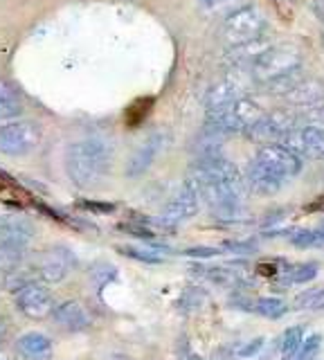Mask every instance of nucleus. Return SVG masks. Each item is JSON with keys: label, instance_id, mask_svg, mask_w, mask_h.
Listing matches in <instances>:
<instances>
[{"label": "nucleus", "instance_id": "1", "mask_svg": "<svg viewBox=\"0 0 324 360\" xmlns=\"http://www.w3.org/2000/svg\"><path fill=\"white\" fill-rule=\"evenodd\" d=\"M187 180L196 187L200 200L207 202L209 212L219 221L234 223L245 217L243 200L248 185L237 165L230 162L228 158L221 153L196 158Z\"/></svg>", "mask_w": 324, "mask_h": 360}, {"label": "nucleus", "instance_id": "2", "mask_svg": "<svg viewBox=\"0 0 324 360\" xmlns=\"http://www.w3.org/2000/svg\"><path fill=\"white\" fill-rule=\"evenodd\" d=\"M113 165V146L102 135L77 140L65 151V174L79 189H95L106 180Z\"/></svg>", "mask_w": 324, "mask_h": 360}, {"label": "nucleus", "instance_id": "3", "mask_svg": "<svg viewBox=\"0 0 324 360\" xmlns=\"http://www.w3.org/2000/svg\"><path fill=\"white\" fill-rule=\"evenodd\" d=\"M297 70H302V52L293 43L268 45L250 65V75L259 86H266Z\"/></svg>", "mask_w": 324, "mask_h": 360}, {"label": "nucleus", "instance_id": "4", "mask_svg": "<svg viewBox=\"0 0 324 360\" xmlns=\"http://www.w3.org/2000/svg\"><path fill=\"white\" fill-rule=\"evenodd\" d=\"M266 115L264 108L250 97H239L230 106L219 110H207V127L219 135H232V133H248L257 122Z\"/></svg>", "mask_w": 324, "mask_h": 360}, {"label": "nucleus", "instance_id": "5", "mask_svg": "<svg viewBox=\"0 0 324 360\" xmlns=\"http://www.w3.org/2000/svg\"><path fill=\"white\" fill-rule=\"evenodd\" d=\"M268 27V20L264 16V11L259 7L245 5L226 18L221 27V39L228 48H239V45L252 43L264 39Z\"/></svg>", "mask_w": 324, "mask_h": 360}, {"label": "nucleus", "instance_id": "6", "mask_svg": "<svg viewBox=\"0 0 324 360\" xmlns=\"http://www.w3.org/2000/svg\"><path fill=\"white\" fill-rule=\"evenodd\" d=\"M41 142V127L32 120H9L0 127V151L7 155H27Z\"/></svg>", "mask_w": 324, "mask_h": 360}, {"label": "nucleus", "instance_id": "7", "mask_svg": "<svg viewBox=\"0 0 324 360\" xmlns=\"http://www.w3.org/2000/svg\"><path fill=\"white\" fill-rule=\"evenodd\" d=\"M77 268V257L65 245H50L41 252L34 266V275L46 284H61Z\"/></svg>", "mask_w": 324, "mask_h": 360}, {"label": "nucleus", "instance_id": "8", "mask_svg": "<svg viewBox=\"0 0 324 360\" xmlns=\"http://www.w3.org/2000/svg\"><path fill=\"white\" fill-rule=\"evenodd\" d=\"M295 129H299L297 112L279 108V110H273V112H266V115L257 122L245 135L252 138V140H257V142H264V144H279V140H282L284 135H288L290 131H295Z\"/></svg>", "mask_w": 324, "mask_h": 360}, {"label": "nucleus", "instance_id": "9", "mask_svg": "<svg viewBox=\"0 0 324 360\" xmlns=\"http://www.w3.org/2000/svg\"><path fill=\"white\" fill-rule=\"evenodd\" d=\"M252 160L259 167H264L268 174L284 180V183L302 172V158H297L293 151H288L282 144H264Z\"/></svg>", "mask_w": 324, "mask_h": 360}, {"label": "nucleus", "instance_id": "10", "mask_svg": "<svg viewBox=\"0 0 324 360\" xmlns=\"http://www.w3.org/2000/svg\"><path fill=\"white\" fill-rule=\"evenodd\" d=\"M279 144L293 151L297 158H311V160H324V131L299 127L284 135Z\"/></svg>", "mask_w": 324, "mask_h": 360}, {"label": "nucleus", "instance_id": "11", "mask_svg": "<svg viewBox=\"0 0 324 360\" xmlns=\"http://www.w3.org/2000/svg\"><path fill=\"white\" fill-rule=\"evenodd\" d=\"M16 309L32 320H43L52 315L54 297L52 292L41 284H30L16 292Z\"/></svg>", "mask_w": 324, "mask_h": 360}, {"label": "nucleus", "instance_id": "12", "mask_svg": "<svg viewBox=\"0 0 324 360\" xmlns=\"http://www.w3.org/2000/svg\"><path fill=\"white\" fill-rule=\"evenodd\" d=\"M198 210H200V196H198L196 187L187 180L183 187H178V191L164 205L162 217L169 223H181V221L196 217Z\"/></svg>", "mask_w": 324, "mask_h": 360}, {"label": "nucleus", "instance_id": "13", "mask_svg": "<svg viewBox=\"0 0 324 360\" xmlns=\"http://www.w3.org/2000/svg\"><path fill=\"white\" fill-rule=\"evenodd\" d=\"M167 144V135L162 131H155L151 133L147 140H144L136 151H133V155L129 158V165H127V176L131 178H138L142 176L147 169L153 165L155 158L160 155V151L164 149Z\"/></svg>", "mask_w": 324, "mask_h": 360}, {"label": "nucleus", "instance_id": "14", "mask_svg": "<svg viewBox=\"0 0 324 360\" xmlns=\"http://www.w3.org/2000/svg\"><path fill=\"white\" fill-rule=\"evenodd\" d=\"M52 318L59 326H63V329H68L72 333L86 331L88 326L93 324L91 313L86 311V307L82 302H74V300L63 302V304H59V307H54L52 309Z\"/></svg>", "mask_w": 324, "mask_h": 360}, {"label": "nucleus", "instance_id": "15", "mask_svg": "<svg viewBox=\"0 0 324 360\" xmlns=\"http://www.w3.org/2000/svg\"><path fill=\"white\" fill-rule=\"evenodd\" d=\"M34 234H37V225L30 219L14 212L0 214V241H20L30 245Z\"/></svg>", "mask_w": 324, "mask_h": 360}, {"label": "nucleus", "instance_id": "16", "mask_svg": "<svg viewBox=\"0 0 324 360\" xmlns=\"http://www.w3.org/2000/svg\"><path fill=\"white\" fill-rule=\"evenodd\" d=\"M16 354L23 360H50L52 358V340L39 331L23 333L16 340Z\"/></svg>", "mask_w": 324, "mask_h": 360}, {"label": "nucleus", "instance_id": "17", "mask_svg": "<svg viewBox=\"0 0 324 360\" xmlns=\"http://www.w3.org/2000/svg\"><path fill=\"white\" fill-rule=\"evenodd\" d=\"M241 84L237 82L234 77H226L221 79V82H216L214 86H212L207 90V97H205V108L207 110H219V108H226L230 106L232 101H237L241 95Z\"/></svg>", "mask_w": 324, "mask_h": 360}, {"label": "nucleus", "instance_id": "18", "mask_svg": "<svg viewBox=\"0 0 324 360\" xmlns=\"http://www.w3.org/2000/svg\"><path fill=\"white\" fill-rule=\"evenodd\" d=\"M245 185H248L254 194L259 196H275L277 191H282L286 185L284 180H279L277 176L268 174L264 167H259L254 160L248 165V172H245Z\"/></svg>", "mask_w": 324, "mask_h": 360}, {"label": "nucleus", "instance_id": "19", "mask_svg": "<svg viewBox=\"0 0 324 360\" xmlns=\"http://www.w3.org/2000/svg\"><path fill=\"white\" fill-rule=\"evenodd\" d=\"M284 99L290 106H316L324 101V84L318 82V79H302V82L290 90L288 95H284Z\"/></svg>", "mask_w": 324, "mask_h": 360}, {"label": "nucleus", "instance_id": "20", "mask_svg": "<svg viewBox=\"0 0 324 360\" xmlns=\"http://www.w3.org/2000/svg\"><path fill=\"white\" fill-rule=\"evenodd\" d=\"M27 257V243L0 241V275H9L23 266Z\"/></svg>", "mask_w": 324, "mask_h": 360}, {"label": "nucleus", "instance_id": "21", "mask_svg": "<svg viewBox=\"0 0 324 360\" xmlns=\"http://www.w3.org/2000/svg\"><path fill=\"white\" fill-rule=\"evenodd\" d=\"M20 110H23V101H20L18 90L5 79H0V120H14Z\"/></svg>", "mask_w": 324, "mask_h": 360}, {"label": "nucleus", "instance_id": "22", "mask_svg": "<svg viewBox=\"0 0 324 360\" xmlns=\"http://www.w3.org/2000/svg\"><path fill=\"white\" fill-rule=\"evenodd\" d=\"M250 311H254L257 315H261L266 320H279L288 313V304L279 297H259L252 302Z\"/></svg>", "mask_w": 324, "mask_h": 360}, {"label": "nucleus", "instance_id": "23", "mask_svg": "<svg viewBox=\"0 0 324 360\" xmlns=\"http://www.w3.org/2000/svg\"><path fill=\"white\" fill-rule=\"evenodd\" d=\"M318 275V264H293L286 266V270L282 273V281L284 284H306V281L316 279Z\"/></svg>", "mask_w": 324, "mask_h": 360}, {"label": "nucleus", "instance_id": "24", "mask_svg": "<svg viewBox=\"0 0 324 360\" xmlns=\"http://www.w3.org/2000/svg\"><path fill=\"white\" fill-rule=\"evenodd\" d=\"M304 342V329L302 326H290L282 335V360H293Z\"/></svg>", "mask_w": 324, "mask_h": 360}, {"label": "nucleus", "instance_id": "25", "mask_svg": "<svg viewBox=\"0 0 324 360\" xmlns=\"http://www.w3.org/2000/svg\"><path fill=\"white\" fill-rule=\"evenodd\" d=\"M290 243L299 250H306V248H320L324 245V228H316V230H297L290 234Z\"/></svg>", "mask_w": 324, "mask_h": 360}, {"label": "nucleus", "instance_id": "26", "mask_svg": "<svg viewBox=\"0 0 324 360\" xmlns=\"http://www.w3.org/2000/svg\"><path fill=\"white\" fill-rule=\"evenodd\" d=\"M115 250L119 255H124L129 259H136V262H142V264H162L164 262V259L158 252L142 250V248H136V245H117Z\"/></svg>", "mask_w": 324, "mask_h": 360}, {"label": "nucleus", "instance_id": "27", "mask_svg": "<svg viewBox=\"0 0 324 360\" xmlns=\"http://www.w3.org/2000/svg\"><path fill=\"white\" fill-rule=\"evenodd\" d=\"M34 270H23V268H18V270H14V273H9V275H5V288L7 290H12L14 295L20 290V288H25V286H30V284H34Z\"/></svg>", "mask_w": 324, "mask_h": 360}, {"label": "nucleus", "instance_id": "28", "mask_svg": "<svg viewBox=\"0 0 324 360\" xmlns=\"http://www.w3.org/2000/svg\"><path fill=\"white\" fill-rule=\"evenodd\" d=\"M297 117H299V127L324 131V101H322V104H316V106H309Z\"/></svg>", "mask_w": 324, "mask_h": 360}, {"label": "nucleus", "instance_id": "29", "mask_svg": "<svg viewBox=\"0 0 324 360\" xmlns=\"http://www.w3.org/2000/svg\"><path fill=\"white\" fill-rule=\"evenodd\" d=\"M205 300H207V295L203 288H187L183 292V297L178 300V307L183 311H198L205 304Z\"/></svg>", "mask_w": 324, "mask_h": 360}, {"label": "nucleus", "instance_id": "30", "mask_svg": "<svg viewBox=\"0 0 324 360\" xmlns=\"http://www.w3.org/2000/svg\"><path fill=\"white\" fill-rule=\"evenodd\" d=\"M115 275H117V270L110 266V264H95L91 268V277L97 281V286H102V288L108 284V281H113Z\"/></svg>", "mask_w": 324, "mask_h": 360}, {"label": "nucleus", "instance_id": "31", "mask_svg": "<svg viewBox=\"0 0 324 360\" xmlns=\"http://www.w3.org/2000/svg\"><path fill=\"white\" fill-rule=\"evenodd\" d=\"M320 342H322V338H320L318 333L309 335L306 340L302 342L299 352H297V356H295L293 360H313V356H316V354H318V349H320Z\"/></svg>", "mask_w": 324, "mask_h": 360}, {"label": "nucleus", "instance_id": "32", "mask_svg": "<svg viewBox=\"0 0 324 360\" xmlns=\"http://www.w3.org/2000/svg\"><path fill=\"white\" fill-rule=\"evenodd\" d=\"M257 241L254 239H241V241H226L223 243V250H230L234 255H252L257 252Z\"/></svg>", "mask_w": 324, "mask_h": 360}, {"label": "nucleus", "instance_id": "33", "mask_svg": "<svg viewBox=\"0 0 324 360\" xmlns=\"http://www.w3.org/2000/svg\"><path fill=\"white\" fill-rule=\"evenodd\" d=\"M221 248H209V245H196V248H187L183 252L185 257L192 259H212V257H221Z\"/></svg>", "mask_w": 324, "mask_h": 360}, {"label": "nucleus", "instance_id": "34", "mask_svg": "<svg viewBox=\"0 0 324 360\" xmlns=\"http://www.w3.org/2000/svg\"><path fill=\"white\" fill-rule=\"evenodd\" d=\"M77 205L82 210H88V212H95V214H110L115 212V205L113 202H102V200H77Z\"/></svg>", "mask_w": 324, "mask_h": 360}, {"label": "nucleus", "instance_id": "35", "mask_svg": "<svg viewBox=\"0 0 324 360\" xmlns=\"http://www.w3.org/2000/svg\"><path fill=\"white\" fill-rule=\"evenodd\" d=\"M117 230L127 232V234H133V236H140V239H144V241H153V239H155L153 232L144 230V228H138V225H127V223H122V225H117Z\"/></svg>", "mask_w": 324, "mask_h": 360}, {"label": "nucleus", "instance_id": "36", "mask_svg": "<svg viewBox=\"0 0 324 360\" xmlns=\"http://www.w3.org/2000/svg\"><path fill=\"white\" fill-rule=\"evenodd\" d=\"M9 333H12V320L7 315H0V347L9 340Z\"/></svg>", "mask_w": 324, "mask_h": 360}, {"label": "nucleus", "instance_id": "37", "mask_svg": "<svg viewBox=\"0 0 324 360\" xmlns=\"http://www.w3.org/2000/svg\"><path fill=\"white\" fill-rule=\"evenodd\" d=\"M261 345H264V338H257V340H252V342H248L245 345V349H239V356H254L257 352L261 349Z\"/></svg>", "mask_w": 324, "mask_h": 360}, {"label": "nucleus", "instance_id": "38", "mask_svg": "<svg viewBox=\"0 0 324 360\" xmlns=\"http://www.w3.org/2000/svg\"><path fill=\"white\" fill-rule=\"evenodd\" d=\"M286 217V212L284 210H277V212H273V214H268V219H266V228H271V225H277L279 221H282Z\"/></svg>", "mask_w": 324, "mask_h": 360}, {"label": "nucleus", "instance_id": "39", "mask_svg": "<svg viewBox=\"0 0 324 360\" xmlns=\"http://www.w3.org/2000/svg\"><path fill=\"white\" fill-rule=\"evenodd\" d=\"M104 360H133V358L127 356V354H110V356H106Z\"/></svg>", "mask_w": 324, "mask_h": 360}, {"label": "nucleus", "instance_id": "40", "mask_svg": "<svg viewBox=\"0 0 324 360\" xmlns=\"http://www.w3.org/2000/svg\"><path fill=\"white\" fill-rule=\"evenodd\" d=\"M0 360H14V358L9 356L7 352H3V349H0Z\"/></svg>", "mask_w": 324, "mask_h": 360}, {"label": "nucleus", "instance_id": "41", "mask_svg": "<svg viewBox=\"0 0 324 360\" xmlns=\"http://www.w3.org/2000/svg\"><path fill=\"white\" fill-rule=\"evenodd\" d=\"M200 3H203V5H216L219 0H200Z\"/></svg>", "mask_w": 324, "mask_h": 360}, {"label": "nucleus", "instance_id": "42", "mask_svg": "<svg viewBox=\"0 0 324 360\" xmlns=\"http://www.w3.org/2000/svg\"><path fill=\"white\" fill-rule=\"evenodd\" d=\"M322 228H324V223H322Z\"/></svg>", "mask_w": 324, "mask_h": 360}]
</instances>
